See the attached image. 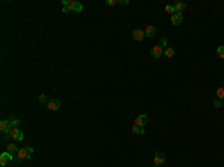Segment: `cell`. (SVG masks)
I'll list each match as a JSON object with an SVG mask.
<instances>
[{
    "instance_id": "1",
    "label": "cell",
    "mask_w": 224,
    "mask_h": 167,
    "mask_svg": "<svg viewBox=\"0 0 224 167\" xmlns=\"http://www.w3.org/2000/svg\"><path fill=\"white\" fill-rule=\"evenodd\" d=\"M63 3V6H67L70 9V12H73V14H81L82 11H84V6H82V3L81 2H76V0H63L61 2Z\"/></svg>"
},
{
    "instance_id": "2",
    "label": "cell",
    "mask_w": 224,
    "mask_h": 167,
    "mask_svg": "<svg viewBox=\"0 0 224 167\" xmlns=\"http://www.w3.org/2000/svg\"><path fill=\"white\" fill-rule=\"evenodd\" d=\"M33 152H34V149H33L31 146L21 148V149H18V152H16V158H15V161L20 163V161H23V160H27V158H30V157L33 155Z\"/></svg>"
},
{
    "instance_id": "3",
    "label": "cell",
    "mask_w": 224,
    "mask_h": 167,
    "mask_svg": "<svg viewBox=\"0 0 224 167\" xmlns=\"http://www.w3.org/2000/svg\"><path fill=\"white\" fill-rule=\"evenodd\" d=\"M14 160V157H12V154H9L8 151H5V152L0 154V166L2 167H6L11 161Z\"/></svg>"
},
{
    "instance_id": "4",
    "label": "cell",
    "mask_w": 224,
    "mask_h": 167,
    "mask_svg": "<svg viewBox=\"0 0 224 167\" xmlns=\"http://www.w3.org/2000/svg\"><path fill=\"white\" fill-rule=\"evenodd\" d=\"M46 108H48L49 111H58V109L61 108V101L57 100V98H51V100H48Z\"/></svg>"
},
{
    "instance_id": "5",
    "label": "cell",
    "mask_w": 224,
    "mask_h": 167,
    "mask_svg": "<svg viewBox=\"0 0 224 167\" xmlns=\"http://www.w3.org/2000/svg\"><path fill=\"white\" fill-rule=\"evenodd\" d=\"M150 54H151V57H154V58H161L163 54H164V51H163V48H161L160 45H155V46L151 48Z\"/></svg>"
},
{
    "instance_id": "6",
    "label": "cell",
    "mask_w": 224,
    "mask_h": 167,
    "mask_svg": "<svg viewBox=\"0 0 224 167\" xmlns=\"http://www.w3.org/2000/svg\"><path fill=\"white\" fill-rule=\"evenodd\" d=\"M164 161H166V155L158 151V152L154 155V166H157V167L163 166V164H164Z\"/></svg>"
},
{
    "instance_id": "7",
    "label": "cell",
    "mask_w": 224,
    "mask_h": 167,
    "mask_svg": "<svg viewBox=\"0 0 224 167\" xmlns=\"http://www.w3.org/2000/svg\"><path fill=\"white\" fill-rule=\"evenodd\" d=\"M132 36H133V39L138 42H142L145 39V31L143 30H140V28H135L133 31H132Z\"/></svg>"
},
{
    "instance_id": "8",
    "label": "cell",
    "mask_w": 224,
    "mask_h": 167,
    "mask_svg": "<svg viewBox=\"0 0 224 167\" xmlns=\"http://www.w3.org/2000/svg\"><path fill=\"white\" fill-rule=\"evenodd\" d=\"M11 128H12V125L9 123V119H3V121L0 123V131H2L3 134H8Z\"/></svg>"
},
{
    "instance_id": "9",
    "label": "cell",
    "mask_w": 224,
    "mask_h": 167,
    "mask_svg": "<svg viewBox=\"0 0 224 167\" xmlns=\"http://www.w3.org/2000/svg\"><path fill=\"white\" fill-rule=\"evenodd\" d=\"M146 123H148V115H145V113L135 118V125H138V127H143Z\"/></svg>"
},
{
    "instance_id": "10",
    "label": "cell",
    "mask_w": 224,
    "mask_h": 167,
    "mask_svg": "<svg viewBox=\"0 0 224 167\" xmlns=\"http://www.w3.org/2000/svg\"><path fill=\"white\" fill-rule=\"evenodd\" d=\"M182 14H178V12H175L173 15H170V23L173 24V26H179L182 23Z\"/></svg>"
},
{
    "instance_id": "11",
    "label": "cell",
    "mask_w": 224,
    "mask_h": 167,
    "mask_svg": "<svg viewBox=\"0 0 224 167\" xmlns=\"http://www.w3.org/2000/svg\"><path fill=\"white\" fill-rule=\"evenodd\" d=\"M143 31H145V37H154L155 33H157V30H155L154 26H148Z\"/></svg>"
},
{
    "instance_id": "12",
    "label": "cell",
    "mask_w": 224,
    "mask_h": 167,
    "mask_svg": "<svg viewBox=\"0 0 224 167\" xmlns=\"http://www.w3.org/2000/svg\"><path fill=\"white\" fill-rule=\"evenodd\" d=\"M173 8H175V12L181 14L182 11L187 8V3L185 2H176V3H173Z\"/></svg>"
},
{
    "instance_id": "13",
    "label": "cell",
    "mask_w": 224,
    "mask_h": 167,
    "mask_svg": "<svg viewBox=\"0 0 224 167\" xmlns=\"http://www.w3.org/2000/svg\"><path fill=\"white\" fill-rule=\"evenodd\" d=\"M6 151L9 154H16L18 152V146H16V143H8V146H6Z\"/></svg>"
},
{
    "instance_id": "14",
    "label": "cell",
    "mask_w": 224,
    "mask_h": 167,
    "mask_svg": "<svg viewBox=\"0 0 224 167\" xmlns=\"http://www.w3.org/2000/svg\"><path fill=\"white\" fill-rule=\"evenodd\" d=\"M18 133H20V128H18V127H12V128H11V130H9V133H8V134H9V137H11V139H16V136H18Z\"/></svg>"
},
{
    "instance_id": "15",
    "label": "cell",
    "mask_w": 224,
    "mask_h": 167,
    "mask_svg": "<svg viewBox=\"0 0 224 167\" xmlns=\"http://www.w3.org/2000/svg\"><path fill=\"white\" fill-rule=\"evenodd\" d=\"M132 131L135 133V134H140V136H143L146 131L143 130V127H138V125H133V128H132Z\"/></svg>"
},
{
    "instance_id": "16",
    "label": "cell",
    "mask_w": 224,
    "mask_h": 167,
    "mask_svg": "<svg viewBox=\"0 0 224 167\" xmlns=\"http://www.w3.org/2000/svg\"><path fill=\"white\" fill-rule=\"evenodd\" d=\"M8 119H9V123H11L12 127H20V124H21V121H20V119H16L15 116H9Z\"/></svg>"
},
{
    "instance_id": "17",
    "label": "cell",
    "mask_w": 224,
    "mask_h": 167,
    "mask_svg": "<svg viewBox=\"0 0 224 167\" xmlns=\"http://www.w3.org/2000/svg\"><path fill=\"white\" fill-rule=\"evenodd\" d=\"M217 98L221 100V101L224 100V87H220V88L217 90Z\"/></svg>"
},
{
    "instance_id": "18",
    "label": "cell",
    "mask_w": 224,
    "mask_h": 167,
    "mask_svg": "<svg viewBox=\"0 0 224 167\" xmlns=\"http://www.w3.org/2000/svg\"><path fill=\"white\" fill-rule=\"evenodd\" d=\"M164 55L168 57V58H172V57L175 55V49L173 48H166L164 49Z\"/></svg>"
},
{
    "instance_id": "19",
    "label": "cell",
    "mask_w": 224,
    "mask_h": 167,
    "mask_svg": "<svg viewBox=\"0 0 224 167\" xmlns=\"http://www.w3.org/2000/svg\"><path fill=\"white\" fill-rule=\"evenodd\" d=\"M164 11L170 15L175 14V8H173V5H166V6H164Z\"/></svg>"
},
{
    "instance_id": "20",
    "label": "cell",
    "mask_w": 224,
    "mask_h": 167,
    "mask_svg": "<svg viewBox=\"0 0 224 167\" xmlns=\"http://www.w3.org/2000/svg\"><path fill=\"white\" fill-rule=\"evenodd\" d=\"M217 54H218V57L224 58V45H221V46H218V48H217Z\"/></svg>"
},
{
    "instance_id": "21",
    "label": "cell",
    "mask_w": 224,
    "mask_h": 167,
    "mask_svg": "<svg viewBox=\"0 0 224 167\" xmlns=\"http://www.w3.org/2000/svg\"><path fill=\"white\" fill-rule=\"evenodd\" d=\"M24 140V133L20 130V133H18V136H16V139H15V142H23Z\"/></svg>"
},
{
    "instance_id": "22",
    "label": "cell",
    "mask_w": 224,
    "mask_h": 167,
    "mask_svg": "<svg viewBox=\"0 0 224 167\" xmlns=\"http://www.w3.org/2000/svg\"><path fill=\"white\" fill-rule=\"evenodd\" d=\"M221 106H223V101H221V100H218V98H217V100H215V101H214V108H217V109H220V108H221Z\"/></svg>"
},
{
    "instance_id": "23",
    "label": "cell",
    "mask_w": 224,
    "mask_h": 167,
    "mask_svg": "<svg viewBox=\"0 0 224 167\" xmlns=\"http://www.w3.org/2000/svg\"><path fill=\"white\" fill-rule=\"evenodd\" d=\"M158 45H160L161 48H166V46H168V39H166V37L160 39V43H158Z\"/></svg>"
},
{
    "instance_id": "24",
    "label": "cell",
    "mask_w": 224,
    "mask_h": 167,
    "mask_svg": "<svg viewBox=\"0 0 224 167\" xmlns=\"http://www.w3.org/2000/svg\"><path fill=\"white\" fill-rule=\"evenodd\" d=\"M39 103H48V98H46V96H45V94H41V96H39Z\"/></svg>"
},
{
    "instance_id": "25",
    "label": "cell",
    "mask_w": 224,
    "mask_h": 167,
    "mask_svg": "<svg viewBox=\"0 0 224 167\" xmlns=\"http://www.w3.org/2000/svg\"><path fill=\"white\" fill-rule=\"evenodd\" d=\"M105 3H106L108 6H114V5H117V3H118V0H106Z\"/></svg>"
},
{
    "instance_id": "26",
    "label": "cell",
    "mask_w": 224,
    "mask_h": 167,
    "mask_svg": "<svg viewBox=\"0 0 224 167\" xmlns=\"http://www.w3.org/2000/svg\"><path fill=\"white\" fill-rule=\"evenodd\" d=\"M63 12H64V14H69V12H70V9L67 8V6H63Z\"/></svg>"
},
{
    "instance_id": "27",
    "label": "cell",
    "mask_w": 224,
    "mask_h": 167,
    "mask_svg": "<svg viewBox=\"0 0 224 167\" xmlns=\"http://www.w3.org/2000/svg\"><path fill=\"white\" fill-rule=\"evenodd\" d=\"M120 3H121V5H128V0H121Z\"/></svg>"
}]
</instances>
